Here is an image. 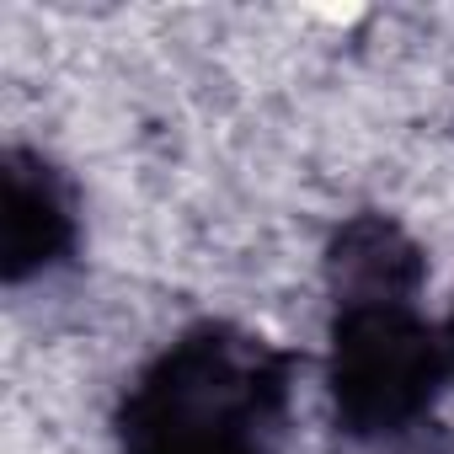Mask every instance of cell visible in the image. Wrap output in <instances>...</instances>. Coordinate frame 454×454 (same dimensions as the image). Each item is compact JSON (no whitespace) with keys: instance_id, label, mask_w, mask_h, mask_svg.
Returning a JSON list of instances; mask_svg holds the SVG:
<instances>
[{"instance_id":"cell-1","label":"cell","mask_w":454,"mask_h":454,"mask_svg":"<svg viewBox=\"0 0 454 454\" xmlns=\"http://www.w3.org/2000/svg\"><path fill=\"white\" fill-rule=\"evenodd\" d=\"M422 257L380 214L348 219L332 241V411L353 438L417 427L449 374V348L417 310Z\"/></svg>"},{"instance_id":"cell-2","label":"cell","mask_w":454,"mask_h":454,"mask_svg":"<svg viewBox=\"0 0 454 454\" xmlns=\"http://www.w3.org/2000/svg\"><path fill=\"white\" fill-rule=\"evenodd\" d=\"M294 358L231 321H198L123 390V454H278Z\"/></svg>"},{"instance_id":"cell-3","label":"cell","mask_w":454,"mask_h":454,"mask_svg":"<svg viewBox=\"0 0 454 454\" xmlns=\"http://www.w3.org/2000/svg\"><path fill=\"white\" fill-rule=\"evenodd\" d=\"M75 252V198L70 182L27 150L6 160V278L22 284Z\"/></svg>"},{"instance_id":"cell-4","label":"cell","mask_w":454,"mask_h":454,"mask_svg":"<svg viewBox=\"0 0 454 454\" xmlns=\"http://www.w3.org/2000/svg\"><path fill=\"white\" fill-rule=\"evenodd\" d=\"M443 348H449V369H454V316H449V332H443Z\"/></svg>"}]
</instances>
